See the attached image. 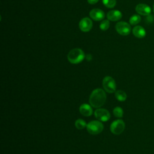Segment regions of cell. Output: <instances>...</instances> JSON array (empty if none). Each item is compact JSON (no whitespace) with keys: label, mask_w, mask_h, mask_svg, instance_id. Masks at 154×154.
I'll use <instances>...</instances> for the list:
<instances>
[{"label":"cell","mask_w":154,"mask_h":154,"mask_svg":"<svg viewBox=\"0 0 154 154\" xmlns=\"http://www.w3.org/2000/svg\"><path fill=\"white\" fill-rule=\"evenodd\" d=\"M106 99L105 92L101 88H96L91 93L89 102L93 107L99 108L105 103Z\"/></svg>","instance_id":"1"},{"label":"cell","mask_w":154,"mask_h":154,"mask_svg":"<svg viewBox=\"0 0 154 154\" xmlns=\"http://www.w3.org/2000/svg\"><path fill=\"white\" fill-rule=\"evenodd\" d=\"M85 58L84 51L79 48L72 49L67 55V59L72 64H78L81 63Z\"/></svg>","instance_id":"2"},{"label":"cell","mask_w":154,"mask_h":154,"mask_svg":"<svg viewBox=\"0 0 154 154\" xmlns=\"http://www.w3.org/2000/svg\"><path fill=\"white\" fill-rule=\"evenodd\" d=\"M87 129L88 132L92 135L100 134L103 129V124L99 121L93 120L90 122L87 125Z\"/></svg>","instance_id":"3"},{"label":"cell","mask_w":154,"mask_h":154,"mask_svg":"<svg viewBox=\"0 0 154 154\" xmlns=\"http://www.w3.org/2000/svg\"><path fill=\"white\" fill-rule=\"evenodd\" d=\"M103 87L105 90L109 93H112L115 92L116 89V84L114 79L111 76H106L103 79Z\"/></svg>","instance_id":"4"},{"label":"cell","mask_w":154,"mask_h":154,"mask_svg":"<svg viewBox=\"0 0 154 154\" xmlns=\"http://www.w3.org/2000/svg\"><path fill=\"white\" fill-rule=\"evenodd\" d=\"M125 128V122L121 120L118 119L114 121L110 126V130L111 132L116 135H119L122 134Z\"/></svg>","instance_id":"5"},{"label":"cell","mask_w":154,"mask_h":154,"mask_svg":"<svg viewBox=\"0 0 154 154\" xmlns=\"http://www.w3.org/2000/svg\"><path fill=\"white\" fill-rule=\"evenodd\" d=\"M117 32L122 35H127L130 34L131 31V26L129 23L125 22H119L116 25Z\"/></svg>","instance_id":"6"},{"label":"cell","mask_w":154,"mask_h":154,"mask_svg":"<svg viewBox=\"0 0 154 154\" xmlns=\"http://www.w3.org/2000/svg\"><path fill=\"white\" fill-rule=\"evenodd\" d=\"M94 116L96 119L102 122H106L109 119L110 113L105 109L98 108L94 111Z\"/></svg>","instance_id":"7"},{"label":"cell","mask_w":154,"mask_h":154,"mask_svg":"<svg viewBox=\"0 0 154 154\" xmlns=\"http://www.w3.org/2000/svg\"><path fill=\"white\" fill-rule=\"evenodd\" d=\"M93 26L91 20L88 17H84L82 19L79 23V29L83 32L89 31Z\"/></svg>","instance_id":"8"},{"label":"cell","mask_w":154,"mask_h":154,"mask_svg":"<svg viewBox=\"0 0 154 154\" xmlns=\"http://www.w3.org/2000/svg\"><path fill=\"white\" fill-rule=\"evenodd\" d=\"M90 16L92 19L99 21L104 19L105 13L99 8H94L90 11Z\"/></svg>","instance_id":"9"},{"label":"cell","mask_w":154,"mask_h":154,"mask_svg":"<svg viewBox=\"0 0 154 154\" xmlns=\"http://www.w3.org/2000/svg\"><path fill=\"white\" fill-rule=\"evenodd\" d=\"M135 10L138 14L143 16L149 15L151 12L150 7L145 4H138L135 7Z\"/></svg>","instance_id":"10"},{"label":"cell","mask_w":154,"mask_h":154,"mask_svg":"<svg viewBox=\"0 0 154 154\" xmlns=\"http://www.w3.org/2000/svg\"><path fill=\"white\" fill-rule=\"evenodd\" d=\"M107 19L111 21H117L122 17V13L119 10H111L106 15Z\"/></svg>","instance_id":"11"},{"label":"cell","mask_w":154,"mask_h":154,"mask_svg":"<svg viewBox=\"0 0 154 154\" xmlns=\"http://www.w3.org/2000/svg\"><path fill=\"white\" fill-rule=\"evenodd\" d=\"M132 33L134 36L138 38H142L146 36V32L144 28L140 25L135 26L132 29Z\"/></svg>","instance_id":"12"},{"label":"cell","mask_w":154,"mask_h":154,"mask_svg":"<svg viewBox=\"0 0 154 154\" xmlns=\"http://www.w3.org/2000/svg\"><path fill=\"white\" fill-rule=\"evenodd\" d=\"M79 111L82 115L87 117L90 116L93 114V109L87 103L82 104L80 106Z\"/></svg>","instance_id":"13"},{"label":"cell","mask_w":154,"mask_h":154,"mask_svg":"<svg viewBox=\"0 0 154 154\" xmlns=\"http://www.w3.org/2000/svg\"><path fill=\"white\" fill-rule=\"evenodd\" d=\"M115 96L116 99L121 102L125 101L127 98L126 93L123 90H117L115 92Z\"/></svg>","instance_id":"14"},{"label":"cell","mask_w":154,"mask_h":154,"mask_svg":"<svg viewBox=\"0 0 154 154\" xmlns=\"http://www.w3.org/2000/svg\"><path fill=\"white\" fill-rule=\"evenodd\" d=\"M141 21V17L138 14H134L129 19V23L132 25L138 24Z\"/></svg>","instance_id":"15"},{"label":"cell","mask_w":154,"mask_h":154,"mask_svg":"<svg viewBox=\"0 0 154 154\" xmlns=\"http://www.w3.org/2000/svg\"><path fill=\"white\" fill-rule=\"evenodd\" d=\"M75 126L78 129H82L87 126V124L84 120L78 119L75 121Z\"/></svg>","instance_id":"16"},{"label":"cell","mask_w":154,"mask_h":154,"mask_svg":"<svg viewBox=\"0 0 154 154\" xmlns=\"http://www.w3.org/2000/svg\"><path fill=\"white\" fill-rule=\"evenodd\" d=\"M113 114L116 117L122 118L123 116V111L121 107L117 106L113 109Z\"/></svg>","instance_id":"17"},{"label":"cell","mask_w":154,"mask_h":154,"mask_svg":"<svg viewBox=\"0 0 154 154\" xmlns=\"http://www.w3.org/2000/svg\"><path fill=\"white\" fill-rule=\"evenodd\" d=\"M102 2L107 8H113L116 4V0H102Z\"/></svg>","instance_id":"18"},{"label":"cell","mask_w":154,"mask_h":154,"mask_svg":"<svg viewBox=\"0 0 154 154\" xmlns=\"http://www.w3.org/2000/svg\"><path fill=\"white\" fill-rule=\"evenodd\" d=\"M99 27L100 28V29L103 30V31H106L107 30L109 27V22L108 20H103L100 25H99Z\"/></svg>","instance_id":"19"},{"label":"cell","mask_w":154,"mask_h":154,"mask_svg":"<svg viewBox=\"0 0 154 154\" xmlns=\"http://www.w3.org/2000/svg\"><path fill=\"white\" fill-rule=\"evenodd\" d=\"M88 2L90 4H94L99 1V0H87Z\"/></svg>","instance_id":"20"},{"label":"cell","mask_w":154,"mask_h":154,"mask_svg":"<svg viewBox=\"0 0 154 154\" xmlns=\"http://www.w3.org/2000/svg\"><path fill=\"white\" fill-rule=\"evenodd\" d=\"M153 11L154 12V4H153Z\"/></svg>","instance_id":"21"}]
</instances>
